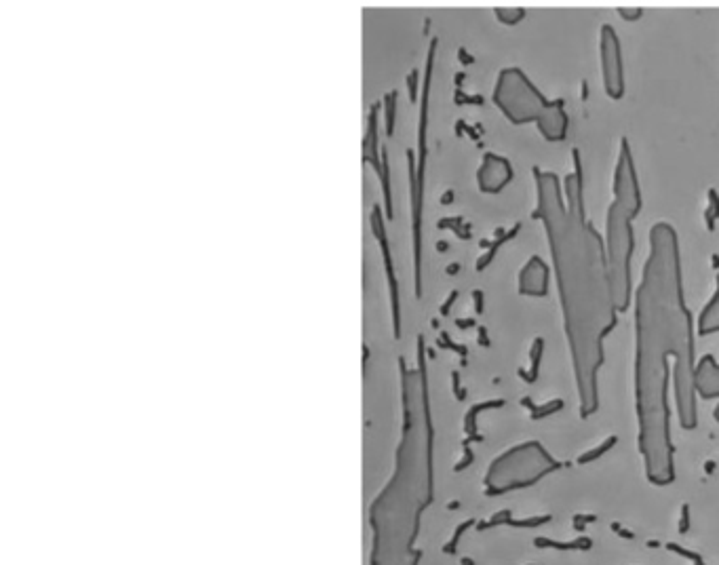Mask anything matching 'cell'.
Instances as JSON below:
<instances>
[{"label": "cell", "instance_id": "1", "mask_svg": "<svg viewBox=\"0 0 719 565\" xmlns=\"http://www.w3.org/2000/svg\"><path fill=\"white\" fill-rule=\"evenodd\" d=\"M675 382L677 416L684 428L698 424L694 391L692 317L684 298L679 243L671 224L650 232V253L635 294V407L639 452L654 485L675 481L669 382Z\"/></svg>", "mask_w": 719, "mask_h": 565}, {"label": "cell", "instance_id": "2", "mask_svg": "<svg viewBox=\"0 0 719 565\" xmlns=\"http://www.w3.org/2000/svg\"><path fill=\"white\" fill-rule=\"evenodd\" d=\"M536 218L544 224L553 253L563 325L570 344L580 416L599 407V369L604 344L618 325L606 243L585 216L580 167L566 178V199L555 173L534 169Z\"/></svg>", "mask_w": 719, "mask_h": 565}, {"label": "cell", "instance_id": "3", "mask_svg": "<svg viewBox=\"0 0 719 565\" xmlns=\"http://www.w3.org/2000/svg\"><path fill=\"white\" fill-rule=\"evenodd\" d=\"M401 365L403 428L391 481L369 506L372 525V565H418L414 544L420 534L422 513L433 504V418L429 401L424 338H418L416 367Z\"/></svg>", "mask_w": 719, "mask_h": 565}, {"label": "cell", "instance_id": "4", "mask_svg": "<svg viewBox=\"0 0 719 565\" xmlns=\"http://www.w3.org/2000/svg\"><path fill=\"white\" fill-rule=\"evenodd\" d=\"M641 209V192L637 182L635 161L629 142L623 140L614 169V201L608 209L606 222V258L612 283V296L618 313H625L631 304V258L635 249L633 220Z\"/></svg>", "mask_w": 719, "mask_h": 565}, {"label": "cell", "instance_id": "5", "mask_svg": "<svg viewBox=\"0 0 719 565\" xmlns=\"http://www.w3.org/2000/svg\"><path fill=\"white\" fill-rule=\"evenodd\" d=\"M494 104L513 125L536 123L544 140H566V106H563L561 100L549 102L519 68H504L498 74L494 87Z\"/></svg>", "mask_w": 719, "mask_h": 565}, {"label": "cell", "instance_id": "6", "mask_svg": "<svg viewBox=\"0 0 719 565\" xmlns=\"http://www.w3.org/2000/svg\"><path fill=\"white\" fill-rule=\"evenodd\" d=\"M559 469V462L538 441H526L498 456L485 473V492L509 494L536 485Z\"/></svg>", "mask_w": 719, "mask_h": 565}, {"label": "cell", "instance_id": "7", "mask_svg": "<svg viewBox=\"0 0 719 565\" xmlns=\"http://www.w3.org/2000/svg\"><path fill=\"white\" fill-rule=\"evenodd\" d=\"M437 41L431 43L429 57H426L424 83H422V108L418 123V159L414 150H407V163H410V194H412V224H414V283L416 298H422V207H424V169H426V125H429V91L431 74L435 62Z\"/></svg>", "mask_w": 719, "mask_h": 565}, {"label": "cell", "instance_id": "8", "mask_svg": "<svg viewBox=\"0 0 719 565\" xmlns=\"http://www.w3.org/2000/svg\"><path fill=\"white\" fill-rule=\"evenodd\" d=\"M369 224H372V235L378 241L380 247V256H382V264H384V272H386V283H388V294H391V313H393V331L395 338H401V306H399V285H397V275H395V262H393V251H391V241H388V232L384 226V209L380 205L372 207V213H369Z\"/></svg>", "mask_w": 719, "mask_h": 565}, {"label": "cell", "instance_id": "9", "mask_svg": "<svg viewBox=\"0 0 719 565\" xmlns=\"http://www.w3.org/2000/svg\"><path fill=\"white\" fill-rule=\"evenodd\" d=\"M599 57L601 72H604L606 93L612 100H620L625 95V70H623V51H620L618 34L612 26H604L599 34Z\"/></svg>", "mask_w": 719, "mask_h": 565}, {"label": "cell", "instance_id": "10", "mask_svg": "<svg viewBox=\"0 0 719 565\" xmlns=\"http://www.w3.org/2000/svg\"><path fill=\"white\" fill-rule=\"evenodd\" d=\"M513 180V167L511 163L498 157L494 152H488L477 169V186L485 194H498L507 188Z\"/></svg>", "mask_w": 719, "mask_h": 565}, {"label": "cell", "instance_id": "11", "mask_svg": "<svg viewBox=\"0 0 719 565\" xmlns=\"http://www.w3.org/2000/svg\"><path fill=\"white\" fill-rule=\"evenodd\" d=\"M549 291V266L542 258L534 256L523 266L519 275V294L530 298H542Z\"/></svg>", "mask_w": 719, "mask_h": 565}, {"label": "cell", "instance_id": "12", "mask_svg": "<svg viewBox=\"0 0 719 565\" xmlns=\"http://www.w3.org/2000/svg\"><path fill=\"white\" fill-rule=\"evenodd\" d=\"M694 391L696 397L719 399V363L713 357H703L694 369Z\"/></svg>", "mask_w": 719, "mask_h": 565}, {"label": "cell", "instance_id": "13", "mask_svg": "<svg viewBox=\"0 0 719 565\" xmlns=\"http://www.w3.org/2000/svg\"><path fill=\"white\" fill-rule=\"evenodd\" d=\"M698 329H701L703 336H709V334L719 331V287L715 291V296L711 298V302L705 306L701 321H698Z\"/></svg>", "mask_w": 719, "mask_h": 565}, {"label": "cell", "instance_id": "14", "mask_svg": "<svg viewBox=\"0 0 719 565\" xmlns=\"http://www.w3.org/2000/svg\"><path fill=\"white\" fill-rule=\"evenodd\" d=\"M397 100H399V91L393 89L384 93L382 97V114H384V131L388 138H393L395 133V119H397Z\"/></svg>", "mask_w": 719, "mask_h": 565}, {"label": "cell", "instance_id": "15", "mask_svg": "<svg viewBox=\"0 0 719 565\" xmlns=\"http://www.w3.org/2000/svg\"><path fill=\"white\" fill-rule=\"evenodd\" d=\"M496 17H498V22H502L504 26H515L521 22L523 17H526V11L523 9H496Z\"/></svg>", "mask_w": 719, "mask_h": 565}, {"label": "cell", "instance_id": "16", "mask_svg": "<svg viewBox=\"0 0 719 565\" xmlns=\"http://www.w3.org/2000/svg\"><path fill=\"white\" fill-rule=\"evenodd\" d=\"M418 76H420V70L414 68L410 74H407V79H405L407 89H410V100H412L414 104L418 102V83H420Z\"/></svg>", "mask_w": 719, "mask_h": 565}, {"label": "cell", "instance_id": "17", "mask_svg": "<svg viewBox=\"0 0 719 565\" xmlns=\"http://www.w3.org/2000/svg\"><path fill=\"white\" fill-rule=\"evenodd\" d=\"M713 416H715V420L719 422V405H717V409H715V414H713Z\"/></svg>", "mask_w": 719, "mask_h": 565}]
</instances>
